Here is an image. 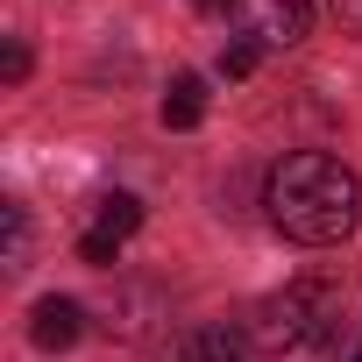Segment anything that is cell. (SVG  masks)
Listing matches in <instances>:
<instances>
[{
  "label": "cell",
  "mask_w": 362,
  "mask_h": 362,
  "mask_svg": "<svg viewBox=\"0 0 362 362\" xmlns=\"http://www.w3.org/2000/svg\"><path fill=\"white\" fill-rule=\"evenodd\" d=\"M263 206H270L277 235H291L305 249H327V242L355 235V221H362V177L341 156H327V149H291L270 170Z\"/></svg>",
  "instance_id": "1"
},
{
  "label": "cell",
  "mask_w": 362,
  "mask_h": 362,
  "mask_svg": "<svg viewBox=\"0 0 362 362\" xmlns=\"http://www.w3.org/2000/svg\"><path fill=\"white\" fill-rule=\"evenodd\" d=\"M334 327H341V298L327 284H291L249 320V341L256 348H327Z\"/></svg>",
  "instance_id": "2"
},
{
  "label": "cell",
  "mask_w": 362,
  "mask_h": 362,
  "mask_svg": "<svg viewBox=\"0 0 362 362\" xmlns=\"http://www.w3.org/2000/svg\"><path fill=\"white\" fill-rule=\"evenodd\" d=\"M228 22L263 50H291L313 29V0H228Z\"/></svg>",
  "instance_id": "3"
},
{
  "label": "cell",
  "mask_w": 362,
  "mask_h": 362,
  "mask_svg": "<svg viewBox=\"0 0 362 362\" xmlns=\"http://www.w3.org/2000/svg\"><path fill=\"white\" fill-rule=\"evenodd\" d=\"M135 228H142V199H135V192H107V199H100V221H93L86 242H78V256H86V263H114Z\"/></svg>",
  "instance_id": "4"
},
{
  "label": "cell",
  "mask_w": 362,
  "mask_h": 362,
  "mask_svg": "<svg viewBox=\"0 0 362 362\" xmlns=\"http://www.w3.org/2000/svg\"><path fill=\"white\" fill-rule=\"evenodd\" d=\"M86 334V305L78 298H43L36 313H29V341L36 348H71Z\"/></svg>",
  "instance_id": "5"
},
{
  "label": "cell",
  "mask_w": 362,
  "mask_h": 362,
  "mask_svg": "<svg viewBox=\"0 0 362 362\" xmlns=\"http://www.w3.org/2000/svg\"><path fill=\"white\" fill-rule=\"evenodd\" d=\"M206 121V78L199 71H177L163 93V128H199Z\"/></svg>",
  "instance_id": "6"
},
{
  "label": "cell",
  "mask_w": 362,
  "mask_h": 362,
  "mask_svg": "<svg viewBox=\"0 0 362 362\" xmlns=\"http://www.w3.org/2000/svg\"><path fill=\"white\" fill-rule=\"evenodd\" d=\"M185 362H249V341L228 327H192L185 334Z\"/></svg>",
  "instance_id": "7"
},
{
  "label": "cell",
  "mask_w": 362,
  "mask_h": 362,
  "mask_svg": "<svg viewBox=\"0 0 362 362\" xmlns=\"http://www.w3.org/2000/svg\"><path fill=\"white\" fill-rule=\"evenodd\" d=\"M0 221H8V270H22L29 263V206H0Z\"/></svg>",
  "instance_id": "8"
},
{
  "label": "cell",
  "mask_w": 362,
  "mask_h": 362,
  "mask_svg": "<svg viewBox=\"0 0 362 362\" xmlns=\"http://www.w3.org/2000/svg\"><path fill=\"white\" fill-rule=\"evenodd\" d=\"M263 64V43H249V36H235L228 50H221V78H249Z\"/></svg>",
  "instance_id": "9"
},
{
  "label": "cell",
  "mask_w": 362,
  "mask_h": 362,
  "mask_svg": "<svg viewBox=\"0 0 362 362\" xmlns=\"http://www.w3.org/2000/svg\"><path fill=\"white\" fill-rule=\"evenodd\" d=\"M0 71H8V78H29V50L8 36V50H0Z\"/></svg>",
  "instance_id": "10"
},
{
  "label": "cell",
  "mask_w": 362,
  "mask_h": 362,
  "mask_svg": "<svg viewBox=\"0 0 362 362\" xmlns=\"http://www.w3.org/2000/svg\"><path fill=\"white\" fill-rule=\"evenodd\" d=\"M334 8H341V15H355V22H362V0H334Z\"/></svg>",
  "instance_id": "11"
},
{
  "label": "cell",
  "mask_w": 362,
  "mask_h": 362,
  "mask_svg": "<svg viewBox=\"0 0 362 362\" xmlns=\"http://www.w3.org/2000/svg\"><path fill=\"white\" fill-rule=\"evenodd\" d=\"M355 362H362V355H355Z\"/></svg>",
  "instance_id": "12"
}]
</instances>
